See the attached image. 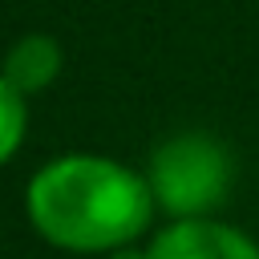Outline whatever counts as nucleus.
Listing matches in <instances>:
<instances>
[{
    "label": "nucleus",
    "instance_id": "obj_1",
    "mask_svg": "<svg viewBox=\"0 0 259 259\" xmlns=\"http://www.w3.org/2000/svg\"><path fill=\"white\" fill-rule=\"evenodd\" d=\"M158 202L146 174L105 154H61L45 162L24 190V214L32 231L77 255L134 247Z\"/></svg>",
    "mask_w": 259,
    "mask_h": 259
},
{
    "label": "nucleus",
    "instance_id": "obj_2",
    "mask_svg": "<svg viewBox=\"0 0 259 259\" xmlns=\"http://www.w3.org/2000/svg\"><path fill=\"white\" fill-rule=\"evenodd\" d=\"M146 182H150L158 210H166L174 223L210 219V210H219L231 198L235 162L219 138L202 130H182L150 150Z\"/></svg>",
    "mask_w": 259,
    "mask_h": 259
},
{
    "label": "nucleus",
    "instance_id": "obj_3",
    "mask_svg": "<svg viewBox=\"0 0 259 259\" xmlns=\"http://www.w3.org/2000/svg\"><path fill=\"white\" fill-rule=\"evenodd\" d=\"M146 259H259V243L219 219H178L150 239Z\"/></svg>",
    "mask_w": 259,
    "mask_h": 259
},
{
    "label": "nucleus",
    "instance_id": "obj_4",
    "mask_svg": "<svg viewBox=\"0 0 259 259\" xmlns=\"http://www.w3.org/2000/svg\"><path fill=\"white\" fill-rule=\"evenodd\" d=\"M61 65H65V53H61V40L49 36V32H24L8 57H4V81L12 89H20L24 97L49 89L57 77H61Z\"/></svg>",
    "mask_w": 259,
    "mask_h": 259
},
{
    "label": "nucleus",
    "instance_id": "obj_5",
    "mask_svg": "<svg viewBox=\"0 0 259 259\" xmlns=\"http://www.w3.org/2000/svg\"><path fill=\"white\" fill-rule=\"evenodd\" d=\"M24 130H28V97L20 89H12L0 73V166L20 150Z\"/></svg>",
    "mask_w": 259,
    "mask_h": 259
},
{
    "label": "nucleus",
    "instance_id": "obj_6",
    "mask_svg": "<svg viewBox=\"0 0 259 259\" xmlns=\"http://www.w3.org/2000/svg\"><path fill=\"white\" fill-rule=\"evenodd\" d=\"M109 259H146V247H121V251H113Z\"/></svg>",
    "mask_w": 259,
    "mask_h": 259
}]
</instances>
